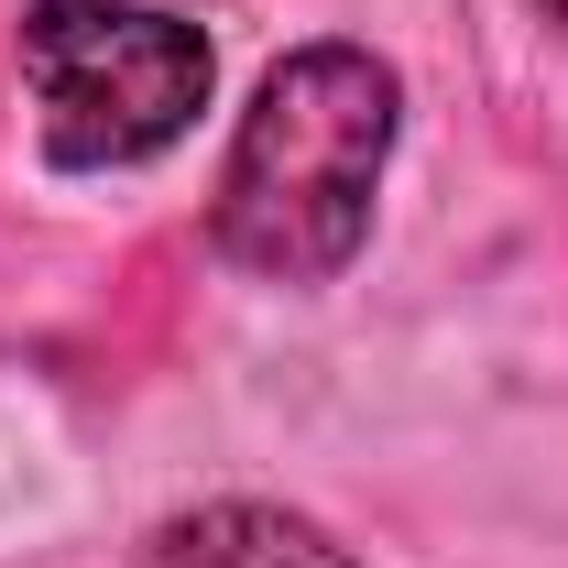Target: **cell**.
<instances>
[{
	"label": "cell",
	"instance_id": "obj_4",
	"mask_svg": "<svg viewBox=\"0 0 568 568\" xmlns=\"http://www.w3.org/2000/svg\"><path fill=\"white\" fill-rule=\"evenodd\" d=\"M536 11H547V22H558V33H568V0H536Z\"/></svg>",
	"mask_w": 568,
	"mask_h": 568
},
{
	"label": "cell",
	"instance_id": "obj_2",
	"mask_svg": "<svg viewBox=\"0 0 568 568\" xmlns=\"http://www.w3.org/2000/svg\"><path fill=\"white\" fill-rule=\"evenodd\" d=\"M11 55L33 88L44 164L67 175H132L175 153L219 88V44L153 0H33L11 22Z\"/></svg>",
	"mask_w": 568,
	"mask_h": 568
},
{
	"label": "cell",
	"instance_id": "obj_1",
	"mask_svg": "<svg viewBox=\"0 0 568 568\" xmlns=\"http://www.w3.org/2000/svg\"><path fill=\"white\" fill-rule=\"evenodd\" d=\"M405 132V77L372 44H295L230 121L209 186V252L252 284H339L372 241V197Z\"/></svg>",
	"mask_w": 568,
	"mask_h": 568
},
{
	"label": "cell",
	"instance_id": "obj_3",
	"mask_svg": "<svg viewBox=\"0 0 568 568\" xmlns=\"http://www.w3.org/2000/svg\"><path fill=\"white\" fill-rule=\"evenodd\" d=\"M121 568H372V558H351L295 503H186V514L142 525V547Z\"/></svg>",
	"mask_w": 568,
	"mask_h": 568
}]
</instances>
